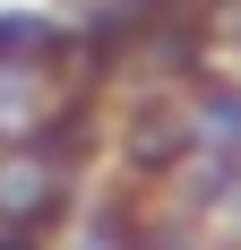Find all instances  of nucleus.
Returning a JSON list of instances; mask_svg holds the SVG:
<instances>
[{"label":"nucleus","instance_id":"nucleus-2","mask_svg":"<svg viewBox=\"0 0 241 250\" xmlns=\"http://www.w3.org/2000/svg\"><path fill=\"white\" fill-rule=\"evenodd\" d=\"M60 43H69V35H60L43 9H0V78L52 69V52H60Z\"/></svg>","mask_w":241,"mask_h":250},{"label":"nucleus","instance_id":"nucleus-1","mask_svg":"<svg viewBox=\"0 0 241 250\" xmlns=\"http://www.w3.org/2000/svg\"><path fill=\"white\" fill-rule=\"evenodd\" d=\"M69 155L43 147V138H26V147H0V225H18V233H52L60 216H69Z\"/></svg>","mask_w":241,"mask_h":250},{"label":"nucleus","instance_id":"nucleus-4","mask_svg":"<svg viewBox=\"0 0 241 250\" xmlns=\"http://www.w3.org/2000/svg\"><path fill=\"white\" fill-rule=\"evenodd\" d=\"M60 250H129V242L112 233V216H86V225H78V233H69Z\"/></svg>","mask_w":241,"mask_h":250},{"label":"nucleus","instance_id":"nucleus-3","mask_svg":"<svg viewBox=\"0 0 241 250\" xmlns=\"http://www.w3.org/2000/svg\"><path fill=\"white\" fill-rule=\"evenodd\" d=\"M120 155H129L138 173H172V164L190 155V112H138V129L120 138Z\"/></svg>","mask_w":241,"mask_h":250}]
</instances>
